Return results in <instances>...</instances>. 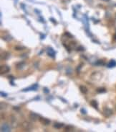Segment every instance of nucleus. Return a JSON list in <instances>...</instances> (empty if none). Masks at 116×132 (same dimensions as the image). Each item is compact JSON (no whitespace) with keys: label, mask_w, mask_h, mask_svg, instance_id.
I'll list each match as a JSON object with an SVG mask.
<instances>
[{"label":"nucleus","mask_w":116,"mask_h":132,"mask_svg":"<svg viewBox=\"0 0 116 132\" xmlns=\"http://www.w3.org/2000/svg\"><path fill=\"white\" fill-rule=\"evenodd\" d=\"M43 91H44V92L45 93H46V94H47V93H49V90H48V88H47V87H45L44 89H43Z\"/></svg>","instance_id":"obj_16"},{"label":"nucleus","mask_w":116,"mask_h":132,"mask_svg":"<svg viewBox=\"0 0 116 132\" xmlns=\"http://www.w3.org/2000/svg\"><path fill=\"white\" fill-rule=\"evenodd\" d=\"M1 96H2V97H7V95L6 93L3 92H1Z\"/></svg>","instance_id":"obj_19"},{"label":"nucleus","mask_w":116,"mask_h":132,"mask_svg":"<svg viewBox=\"0 0 116 132\" xmlns=\"http://www.w3.org/2000/svg\"><path fill=\"white\" fill-rule=\"evenodd\" d=\"M90 105H91V106H92L94 108L97 109V107H98V103H97V102L96 100H92V101L90 102Z\"/></svg>","instance_id":"obj_10"},{"label":"nucleus","mask_w":116,"mask_h":132,"mask_svg":"<svg viewBox=\"0 0 116 132\" xmlns=\"http://www.w3.org/2000/svg\"><path fill=\"white\" fill-rule=\"evenodd\" d=\"M103 113L105 117H110L113 114V110L109 108H104L103 110Z\"/></svg>","instance_id":"obj_2"},{"label":"nucleus","mask_w":116,"mask_h":132,"mask_svg":"<svg viewBox=\"0 0 116 132\" xmlns=\"http://www.w3.org/2000/svg\"><path fill=\"white\" fill-rule=\"evenodd\" d=\"M65 130H66V131H68V132L71 131V130H72V126H68L66 127Z\"/></svg>","instance_id":"obj_15"},{"label":"nucleus","mask_w":116,"mask_h":132,"mask_svg":"<svg viewBox=\"0 0 116 132\" xmlns=\"http://www.w3.org/2000/svg\"><path fill=\"white\" fill-rule=\"evenodd\" d=\"M114 38H115V40H116V34L114 36Z\"/></svg>","instance_id":"obj_21"},{"label":"nucleus","mask_w":116,"mask_h":132,"mask_svg":"<svg viewBox=\"0 0 116 132\" xmlns=\"http://www.w3.org/2000/svg\"><path fill=\"white\" fill-rule=\"evenodd\" d=\"M38 88V85L37 84H34L33 86L30 87H28V88H26V89H24L22 90V92H26V91H29V90H37V89Z\"/></svg>","instance_id":"obj_7"},{"label":"nucleus","mask_w":116,"mask_h":132,"mask_svg":"<svg viewBox=\"0 0 116 132\" xmlns=\"http://www.w3.org/2000/svg\"><path fill=\"white\" fill-rule=\"evenodd\" d=\"M96 91L98 93H105V92H106V89L104 87H99L96 90Z\"/></svg>","instance_id":"obj_12"},{"label":"nucleus","mask_w":116,"mask_h":132,"mask_svg":"<svg viewBox=\"0 0 116 132\" xmlns=\"http://www.w3.org/2000/svg\"><path fill=\"white\" fill-rule=\"evenodd\" d=\"M24 66H25V64H24V63H23V62L19 63V64H17V69H22L24 67Z\"/></svg>","instance_id":"obj_13"},{"label":"nucleus","mask_w":116,"mask_h":132,"mask_svg":"<svg viewBox=\"0 0 116 132\" xmlns=\"http://www.w3.org/2000/svg\"><path fill=\"white\" fill-rule=\"evenodd\" d=\"M16 50H22V47H16Z\"/></svg>","instance_id":"obj_20"},{"label":"nucleus","mask_w":116,"mask_h":132,"mask_svg":"<svg viewBox=\"0 0 116 132\" xmlns=\"http://www.w3.org/2000/svg\"><path fill=\"white\" fill-rule=\"evenodd\" d=\"M84 50H85V48L82 47V46H80V47L77 48V51H84Z\"/></svg>","instance_id":"obj_18"},{"label":"nucleus","mask_w":116,"mask_h":132,"mask_svg":"<svg viewBox=\"0 0 116 132\" xmlns=\"http://www.w3.org/2000/svg\"><path fill=\"white\" fill-rule=\"evenodd\" d=\"M95 64L96 65H104L105 63L103 60H98L95 63Z\"/></svg>","instance_id":"obj_14"},{"label":"nucleus","mask_w":116,"mask_h":132,"mask_svg":"<svg viewBox=\"0 0 116 132\" xmlns=\"http://www.w3.org/2000/svg\"><path fill=\"white\" fill-rule=\"evenodd\" d=\"M11 131V127L8 123H3L1 126V132H9Z\"/></svg>","instance_id":"obj_1"},{"label":"nucleus","mask_w":116,"mask_h":132,"mask_svg":"<svg viewBox=\"0 0 116 132\" xmlns=\"http://www.w3.org/2000/svg\"><path fill=\"white\" fill-rule=\"evenodd\" d=\"M104 1H109V0H104Z\"/></svg>","instance_id":"obj_22"},{"label":"nucleus","mask_w":116,"mask_h":132,"mask_svg":"<svg viewBox=\"0 0 116 132\" xmlns=\"http://www.w3.org/2000/svg\"><path fill=\"white\" fill-rule=\"evenodd\" d=\"M116 66V61L114 59H111L107 64V67L108 68H113Z\"/></svg>","instance_id":"obj_8"},{"label":"nucleus","mask_w":116,"mask_h":132,"mask_svg":"<svg viewBox=\"0 0 116 132\" xmlns=\"http://www.w3.org/2000/svg\"><path fill=\"white\" fill-rule=\"evenodd\" d=\"M47 54H48L49 56L54 58V57H55V51L52 48H47Z\"/></svg>","instance_id":"obj_6"},{"label":"nucleus","mask_w":116,"mask_h":132,"mask_svg":"<svg viewBox=\"0 0 116 132\" xmlns=\"http://www.w3.org/2000/svg\"><path fill=\"white\" fill-rule=\"evenodd\" d=\"M39 115H37V114L35 113L31 112L30 114H29V119L32 120H33V121H37L38 119H39Z\"/></svg>","instance_id":"obj_4"},{"label":"nucleus","mask_w":116,"mask_h":132,"mask_svg":"<svg viewBox=\"0 0 116 132\" xmlns=\"http://www.w3.org/2000/svg\"><path fill=\"white\" fill-rule=\"evenodd\" d=\"M10 70V68L7 65H2L0 67V72H1V74H6V73L9 72Z\"/></svg>","instance_id":"obj_3"},{"label":"nucleus","mask_w":116,"mask_h":132,"mask_svg":"<svg viewBox=\"0 0 116 132\" xmlns=\"http://www.w3.org/2000/svg\"><path fill=\"white\" fill-rule=\"evenodd\" d=\"M53 126H54V128H55V129H61L62 127L64 126V124H63V123H55Z\"/></svg>","instance_id":"obj_9"},{"label":"nucleus","mask_w":116,"mask_h":132,"mask_svg":"<svg viewBox=\"0 0 116 132\" xmlns=\"http://www.w3.org/2000/svg\"><path fill=\"white\" fill-rule=\"evenodd\" d=\"M39 121H40L43 125H45V126L49 125V124L51 123L50 120H49V119H45V118H40V119H39Z\"/></svg>","instance_id":"obj_5"},{"label":"nucleus","mask_w":116,"mask_h":132,"mask_svg":"<svg viewBox=\"0 0 116 132\" xmlns=\"http://www.w3.org/2000/svg\"><path fill=\"white\" fill-rule=\"evenodd\" d=\"M80 111H81L82 114H86V113H87V111H86L85 109H84V108H82L81 110H80Z\"/></svg>","instance_id":"obj_17"},{"label":"nucleus","mask_w":116,"mask_h":132,"mask_svg":"<svg viewBox=\"0 0 116 132\" xmlns=\"http://www.w3.org/2000/svg\"><path fill=\"white\" fill-rule=\"evenodd\" d=\"M80 91H81L83 94H86V93L87 92V87H86L85 86L81 85V86L80 87Z\"/></svg>","instance_id":"obj_11"}]
</instances>
